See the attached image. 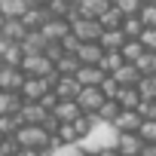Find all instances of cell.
I'll return each instance as SVG.
<instances>
[{
	"label": "cell",
	"mask_w": 156,
	"mask_h": 156,
	"mask_svg": "<svg viewBox=\"0 0 156 156\" xmlns=\"http://www.w3.org/2000/svg\"><path fill=\"white\" fill-rule=\"evenodd\" d=\"M76 70H80V58H76V55H67V52H64V55L55 61V73H58V76H73Z\"/></svg>",
	"instance_id": "cell-23"
},
{
	"label": "cell",
	"mask_w": 156,
	"mask_h": 156,
	"mask_svg": "<svg viewBox=\"0 0 156 156\" xmlns=\"http://www.w3.org/2000/svg\"><path fill=\"white\" fill-rule=\"evenodd\" d=\"M98 89H101V95H104L107 101H113V98H116V92H119V83L113 80V76H110V73H107V76H104V83H101Z\"/></svg>",
	"instance_id": "cell-33"
},
{
	"label": "cell",
	"mask_w": 156,
	"mask_h": 156,
	"mask_svg": "<svg viewBox=\"0 0 156 156\" xmlns=\"http://www.w3.org/2000/svg\"><path fill=\"white\" fill-rule=\"evenodd\" d=\"M107 6H113L110 0H80L76 3V19H101L107 12Z\"/></svg>",
	"instance_id": "cell-10"
},
{
	"label": "cell",
	"mask_w": 156,
	"mask_h": 156,
	"mask_svg": "<svg viewBox=\"0 0 156 156\" xmlns=\"http://www.w3.org/2000/svg\"><path fill=\"white\" fill-rule=\"evenodd\" d=\"M22 22H25L28 31H40V28L49 22V9H46V6H28V12L22 16Z\"/></svg>",
	"instance_id": "cell-15"
},
{
	"label": "cell",
	"mask_w": 156,
	"mask_h": 156,
	"mask_svg": "<svg viewBox=\"0 0 156 156\" xmlns=\"http://www.w3.org/2000/svg\"><path fill=\"white\" fill-rule=\"evenodd\" d=\"M144 3H156V0H144Z\"/></svg>",
	"instance_id": "cell-41"
},
{
	"label": "cell",
	"mask_w": 156,
	"mask_h": 156,
	"mask_svg": "<svg viewBox=\"0 0 156 156\" xmlns=\"http://www.w3.org/2000/svg\"><path fill=\"white\" fill-rule=\"evenodd\" d=\"M138 113H141V119H156V101H141Z\"/></svg>",
	"instance_id": "cell-36"
},
{
	"label": "cell",
	"mask_w": 156,
	"mask_h": 156,
	"mask_svg": "<svg viewBox=\"0 0 156 156\" xmlns=\"http://www.w3.org/2000/svg\"><path fill=\"white\" fill-rule=\"evenodd\" d=\"M135 67L141 70V76H156V52H144L135 61Z\"/></svg>",
	"instance_id": "cell-28"
},
{
	"label": "cell",
	"mask_w": 156,
	"mask_h": 156,
	"mask_svg": "<svg viewBox=\"0 0 156 156\" xmlns=\"http://www.w3.org/2000/svg\"><path fill=\"white\" fill-rule=\"evenodd\" d=\"M141 6H144V0H119V3H116V9L122 16H138Z\"/></svg>",
	"instance_id": "cell-34"
},
{
	"label": "cell",
	"mask_w": 156,
	"mask_h": 156,
	"mask_svg": "<svg viewBox=\"0 0 156 156\" xmlns=\"http://www.w3.org/2000/svg\"><path fill=\"white\" fill-rule=\"evenodd\" d=\"M138 156H156V144H144Z\"/></svg>",
	"instance_id": "cell-37"
},
{
	"label": "cell",
	"mask_w": 156,
	"mask_h": 156,
	"mask_svg": "<svg viewBox=\"0 0 156 156\" xmlns=\"http://www.w3.org/2000/svg\"><path fill=\"white\" fill-rule=\"evenodd\" d=\"M52 116L58 119V126H64V122H73L76 116H83V110H80L76 101H58V104L52 107Z\"/></svg>",
	"instance_id": "cell-13"
},
{
	"label": "cell",
	"mask_w": 156,
	"mask_h": 156,
	"mask_svg": "<svg viewBox=\"0 0 156 156\" xmlns=\"http://www.w3.org/2000/svg\"><path fill=\"white\" fill-rule=\"evenodd\" d=\"M144 52H147V49L141 46V40H126V43H122V49H119L122 61H129V64H135V61H138Z\"/></svg>",
	"instance_id": "cell-25"
},
{
	"label": "cell",
	"mask_w": 156,
	"mask_h": 156,
	"mask_svg": "<svg viewBox=\"0 0 156 156\" xmlns=\"http://www.w3.org/2000/svg\"><path fill=\"white\" fill-rule=\"evenodd\" d=\"M122 110H138V104H141V92H138V86H119V92H116V98H113Z\"/></svg>",
	"instance_id": "cell-17"
},
{
	"label": "cell",
	"mask_w": 156,
	"mask_h": 156,
	"mask_svg": "<svg viewBox=\"0 0 156 156\" xmlns=\"http://www.w3.org/2000/svg\"><path fill=\"white\" fill-rule=\"evenodd\" d=\"M110 76H113V80H116L119 86H138V80H141V70H138L135 64H129V61H126V64H122L119 70H113Z\"/></svg>",
	"instance_id": "cell-21"
},
{
	"label": "cell",
	"mask_w": 156,
	"mask_h": 156,
	"mask_svg": "<svg viewBox=\"0 0 156 156\" xmlns=\"http://www.w3.org/2000/svg\"><path fill=\"white\" fill-rule=\"evenodd\" d=\"M98 43H101L104 52H119L122 43H126V34H122L119 28H113V31H104V34L98 37Z\"/></svg>",
	"instance_id": "cell-20"
},
{
	"label": "cell",
	"mask_w": 156,
	"mask_h": 156,
	"mask_svg": "<svg viewBox=\"0 0 156 156\" xmlns=\"http://www.w3.org/2000/svg\"><path fill=\"white\" fill-rule=\"evenodd\" d=\"M138 19L144 22V28H156V3H144L141 12H138Z\"/></svg>",
	"instance_id": "cell-32"
},
{
	"label": "cell",
	"mask_w": 156,
	"mask_h": 156,
	"mask_svg": "<svg viewBox=\"0 0 156 156\" xmlns=\"http://www.w3.org/2000/svg\"><path fill=\"white\" fill-rule=\"evenodd\" d=\"M40 34H43L46 40H52V43H61V40L70 34V22H67V19H52V16H49V22L40 28Z\"/></svg>",
	"instance_id": "cell-9"
},
{
	"label": "cell",
	"mask_w": 156,
	"mask_h": 156,
	"mask_svg": "<svg viewBox=\"0 0 156 156\" xmlns=\"http://www.w3.org/2000/svg\"><path fill=\"white\" fill-rule=\"evenodd\" d=\"M0 34H3L9 43H22L25 34H28V28H25L22 19H3V28H0Z\"/></svg>",
	"instance_id": "cell-18"
},
{
	"label": "cell",
	"mask_w": 156,
	"mask_h": 156,
	"mask_svg": "<svg viewBox=\"0 0 156 156\" xmlns=\"http://www.w3.org/2000/svg\"><path fill=\"white\" fill-rule=\"evenodd\" d=\"M0 67H3V58H0Z\"/></svg>",
	"instance_id": "cell-44"
},
{
	"label": "cell",
	"mask_w": 156,
	"mask_h": 156,
	"mask_svg": "<svg viewBox=\"0 0 156 156\" xmlns=\"http://www.w3.org/2000/svg\"><path fill=\"white\" fill-rule=\"evenodd\" d=\"M12 138H16V144L22 150H46L55 135H49L43 126H19V132Z\"/></svg>",
	"instance_id": "cell-2"
},
{
	"label": "cell",
	"mask_w": 156,
	"mask_h": 156,
	"mask_svg": "<svg viewBox=\"0 0 156 156\" xmlns=\"http://www.w3.org/2000/svg\"><path fill=\"white\" fill-rule=\"evenodd\" d=\"M119 110H122V107H119L116 101H104V104L98 107V113H95L92 119H95V122H113V119L119 116Z\"/></svg>",
	"instance_id": "cell-26"
},
{
	"label": "cell",
	"mask_w": 156,
	"mask_h": 156,
	"mask_svg": "<svg viewBox=\"0 0 156 156\" xmlns=\"http://www.w3.org/2000/svg\"><path fill=\"white\" fill-rule=\"evenodd\" d=\"M28 12V0H0V16L3 19H22Z\"/></svg>",
	"instance_id": "cell-22"
},
{
	"label": "cell",
	"mask_w": 156,
	"mask_h": 156,
	"mask_svg": "<svg viewBox=\"0 0 156 156\" xmlns=\"http://www.w3.org/2000/svg\"><path fill=\"white\" fill-rule=\"evenodd\" d=\"M138 40H141V46H144L147 52H156V28H144Z\"/></svg>",
	"instance_id": "cell-35"
},
{
	"label": "cell",
	"mask_w": 156,
	"mask_h": 156,
	"mask_svg": "<svg viewBox=\"0 0 156 156\" xmlns=\"http://www.w3.org/2000/svg\"><path fill=\"white\" fill-rule=\"evenodd\" d=\"M141 113L138 110H119V116L113 119V126H116V132H138L141 129Z\"/></svg>",
	"instance_id": "cell-19"
},
{
	"label": "cell",
	"mask_w": 156,
	"mask_h": 156,
	"mask_svg": "<svg viewBox=\"0 0 156 156\" xmlns=\"http://www.w3.org/2000/svg\"><path fill=\"white\" fill-rule=\"evenodd\" d=\"M110 3H113V6H116V3H119V0H110Z\"/></svg>",
	"instance_id": "cell-42"
},
{
	"label": "cell",
	"mask_w": 156,
	"mask_h": 156,
	"mask_svg": "<svg viewBox=\"0 0 156 156\" xmlns=\"http://www.w3.org/2000/svg\"><path fill=\"white\" fill-rule=\"evenodd\" d=\"M73 76H76V83H80V86H101L107 73H104L98 64H80V70H76Z\"/></svg>",
	"instance_id": "cell-11"
},
{
	"label": "cell",
	"mask_w": 156,
	"mask_h": 156,
	"mask_svg": "<svg viewBox=\"0 0 156 156\" xmlns=\"http://www.w3.org/2000/svg\"><path fill=\"white\" fill-rule=\"evenodd\" d=\"M141 147H144V141H141L138 132H119V144H116L119 156H138Z\"/></svg>",
	"instance_id": "cell-12"
},
{
	"label": "cell",
	"mask_w": 156,
	"mask_h": 156,
	"mask_svg": "<svg viewBox=\"0 0 156 156\" xmlns=\"http://www.w3.org/2000/svg\"><path fill=\"white\" fill-rule=\"evenodd\" d=\"M19 122L22 126H43L46 119H49V110L40 104V101H22V107H19Z\"/></svg>",
	"instance_id": "cell-5"
},
{
	"label": "cell",
	"mask_w": 156,
	"mask_h": 156,
	"mask_svg": "<svg viewBox=\"0 0 156 156\" xmlns=\"http://www.w3.org/2000/svg\"><path fill=\"white\" fill-rule=\"evenodd\" d=\"M70 34L80 40V43H98V37L104 34L98 19H73L70 22Z\"/></svg>",
	"instance_id": "cell-3"
},
{
	"label": "cell",
	"mask_w": 156,
	"mask_h": 156,
	"mask_svg": "<svg viewBox=\"0 0 156 156\" xmlns=\"http://www.w3.org/2000/svg\"><path fill=\"white\" fill-rule=\"evenodd\" d=\"M122 19H126V16H122L116 6H107V12H104L98 22H101V28H104V31H113V28H119V25H122Z\"/></svg>",
	"instance_id": "cell-27"
},
{
	"label": "cell",
	"mask_w": 156,
	"mask_h": 156,
	"mask_svg": "<svg viewBox=\"0 0 156 156\" xmlns=\"http://www.w3.org/2000/svg\"><path fill=\"white\" fill-rule=\"evenodd\" d=\"M52 92H55L58 101H76V95L83 92V86L76 83V76H58L55 86H52Z\"/></svg>",
	"instance_id": "cell-7"
},
{
	"label": "cell",
	"mask_w": 156,
	"mask_h": 156,
	"mask_svg": "<svg viewBox=\"0 0 156 156\" xmlns=\"http://www.w3.org/2000/svg\"><path fill=\"white\" fill-rule=\"evenodd\" d=\"M104 101H107V98L101 95V89H98V86H83V92L76 95V104H80V110H83V113H89V116H95V113H98V107H101Z\"/></svg>",
	"instance_id": "cell-6"
},
{
	"label": "cell",
	"mask_w": 156,
	"mask_h": 156,
	"mask_svg": "<svg viewBox=\"0 0 156 156\" xmlns=\"http://www.w3.org/2000/svg\"><path fill=\"white\" fill-rule=\"evenodd\" d=\"M28 6H49V0H28Z\"/></svg>",
	"instance_id": "cell-39"
},
{
	"label": "cell",
	"mask_w": 156,
	"mask_h": 156,
	"mask_svg": "<svg viewBox=\"0 0 156 156\" xmlns=\"http://www.w3.org/2000/svg\"><path fill=\"white\" fill-rule=\"evenodd\" d=\"M19 67H22L25 76H40V80H46V76H55V64H52L46 55H25Z\"/></svg>",
	"instance_id": "cell-4"
},
{
	"label": "cell",
	"mask_w": 156,
	"mask_h": 156,
	"mask_svg": "<svg viewBox=\"0 0 156 156\" xmlns=\"http://www.w3.org/2000/svg\"><path fill=\"white\" fill-rule=\"evenodd\" d=\"M122 64H126V61H122V55H119V52H104V58H101V64H98V67H101L104 73H113V70H119Z\"/></svg>",
	"instance_id": "cell-30"
},
{
	"label": "cell",
	"mask_w": 156,
	"mask_h": 156,
	"mask_svg": "<svg viewBox=\"0 0 156 156\" xmlns=\"http://www.w3.org/2000/svg\"><path fill=\"white\" fill-rule=\"evenodd\" d=\"M6 46H9V40H6L3 34H0V58H3V52H6Z\"/></svg>",
	"instance_id": "cell-38"
},
{
	"label": "cell",
	"mask_w": 156,
	"mask_h": 156,
	"mask_svg": "<svg viewBox=\"0 0 156 156\" xmlns=\"http://www.w3.org/2000/svg\"><path fill=\"white\" fill-rule=\"evenodd\" d=\"M119 31L126 34V40H138V37H141V31H144V22H141L138 16H126V19H122V25H119Z\"/></svg>",
	"instance_id": "cell-24"
},
{
	"label": "cell",
	"mask_w": 156,
	"mask_h": 156,
	"mask_svg": "<svg viewBox=\"0 0 156 156\" xmlns=\"http://www.w3.org/2000/svg\"><path fill=\"white\" fill-rule=\"evenodd\" d=\"M86 156H98V153H86Z\"/></svg>",
	"instance_id": "cell-43"
},
{
	"label": "cell",
	"mask_w": 156,
	"mask_h": 156,
	"mask_svg": "<svg viewBox=\"0 0 156 156\" xmlns=\"http://www.w3.org/2000/svg\"><path fill=\"white\" fill-rule=\"evenodd\" d=\"M98 156H119L116 150H104V153H98Z\"/></svg>",
	"instance_id": "cell-40"
},
{
	"label": "cell",
	"mask_w": 156,
	"mask_h": 156,
	"mask_svg": "<svg viewBox=\"0 0 156 156\" xmlns=\"http://www.w3.org/2000/svg\"><path fill=\"white\" fill-rule=\"evenodd\" d=\"M22 83H25L22 67H9V64L0 67V92H19Z\"/></svg>",
	"instance_id": "cell-8"
},
{
	"label": "cell",
	"mask_w": 156,
	"mask_h": 156,
	"mask_svg": "<svg viewBox=\"0 0 156 156\" xmlns=\"http://www.w3.org/2000/svg\"><path fill=\"white\" fill-rule=\"evenodd\" d=\"M73 55L80 58V64H101L104 49H101V43H80V49H76Z\"/></svg>",
	"instance_id": "cell-14"
},
{
	"label": "cell",
	"mask_w": 156,
	"mask_h": 156,
	"mask_svg": "<svg viewBox=\"0 0 156 156\" xmlns=\"http://www.w3.org/2000/svg\"><path fill=\"white\" fill-rule=\"evenodd\" d=\"M83 147V153H104V150H116L119 144V132L113 122H92V129L76 141Z\"/></svg>",
	"instance_id": "cell-1"
},
{
	"label": "cell",
	"mask_w": 156,
	"mask_h": 156,
	"mask_svg": "<svg viewBox=\"0 0 156 156\" xmlns=\"http://www.w3.org/2000/svg\"><path fill=\"white\" fill-rule=\"evenodd\" d=\"M138 135H141L144 144H156V119H144L141 129H138Z\"/></svg>",
	"instance_id": "cell-31"
},
{
	"label": "cell",
	"mask_w": 156,
	"mask_h": 156,
	"mask_svg": "<svg viewBox=\"0 0 156 156\" xmlns=\"http://www.w3.org/2000/svg\"><path fill=\"white\" fill-rule=\"evenodd\" d=\"M138 92H141V101H156V76H141Z\"/></svg>",
	"instance_id": "cell-29"
},
{
	"label": "cell",
	"mask_w": 156,
	"mask_h": 156,
	"mask_svg": "<svg viewBox=\"0 0 156 156\" xmlns=\"http://www.w3.org/2000/svg\"><path fill=\"white\" fill-rule=\"evenodd\" d=\"M46 43H49V40H46L40 31H28V34H25V40H22L19 46H22V52H25V55H43Z\"/></svg>",
	"instance_id": "cell-16"
}]
</instances>
